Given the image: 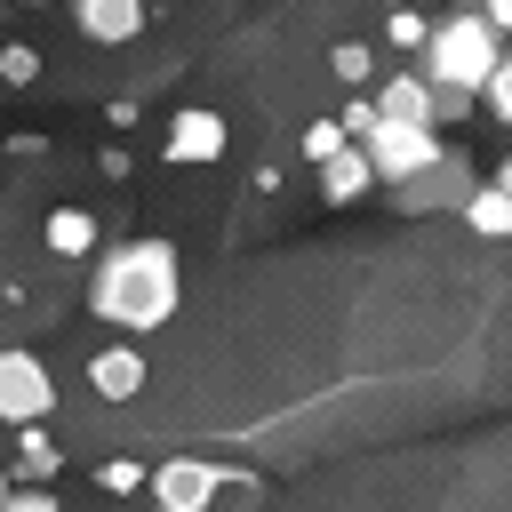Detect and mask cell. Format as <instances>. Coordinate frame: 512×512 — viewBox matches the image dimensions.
Here are the masks:
<instances>
[{"label": "cell", "instance_id": "obj_1", "mask_svg": "<svg viewBox=\"0 0 512 512\" xmlns=\"http://www.w3.org/2000/svg\"><path fill=\"white\" fill-rule=\"evenodd\" d=\"M176 296H184V272H176V248H168V240H120V248H104L96 272H88V312L112 320L120 344L168 328Z\"/></svg>", "mask_w": 512, "mask_h": 512}, {"label": "cell", "instance_id": "obj_2", "mask_svg": "<svg viewBox=\"0 0 512 512\" xmlns=\"http://www.w3.org/2000/svg\"><path fill=\"white\" fill-rule=\"evenodd\" d=\"M504 64V40L472 16V8H456V16H432V32H424V48H416V80L424 88H448V96H480V80Z\"/></svg>", "mask_w": 512, "mask_h": 512}, {"label": "cell", "instance_id": "obj_3", "mask_svg": "<svg viewBox=\"0 0 512 512\" xmlns=\"http://www.w3.org/2000/svg\"><path fill=\"white\" fill-rule=\"evenodd\" d=\"M480 176H472V160L456 152V144H440V160L432 168H416L408 184H392V208L400 216H432V208H464V192H472Z\"/></svg>", "mask_w": 512, "mask_h": 512}, {"label": "cell", "instance_id": "obj_4", "mask_svg": "<svg viewBox=\"0 0 512 512\" xmlns=\"http://www.w3.org/2000/svg\"><path fill=\"white\" fill-rule=\"evenodd\" d=\"M48 408H56V384H48V368H40L32 352L0 344V424L32 432V424H48Z\"/></svg>", "mask_w": 512, "mask_h": 512}, {"label": "cell", "instance_id": "obj_5", "mask_svg": "<svg viewBox=\"0 0 512 512\" xmlns=\"http://www.w3.org/2000/svg\"><path fill=\"white\" fill-rule=\"evenodd\" d=\"M360 160H368V176L392 192V184H408L416 168L440 160V136H424V128H384V120H376V128L360 136Z\"/></svg>", "mask_w": 512, "mask_h": 512}, {"label": "cell", "instance_id": "obj_6", "mask_svg": "<svg viewBox=\"0 0 512 512\" xmlns=\"http://www.w3.org/2000/svg\"><path fill=\"white\" fill-rule=\"evenodd\" d=\"M368 112L384 120V128H424V136H440V104H432V88L400 64V72H384L376 88H368Z\"/></svg>", "mask_w": 512, "mask_h": 512}, {"label": "cell", "instance_id": "obj_7", "mask_svg": "<svg viewBox=\"0 0 512 512\" xmlns=\"http://www.w3.org/2000/svg\"><path fill=\"white\" fill-rule=\"evenodd\" d=\"M224 144H232L224 112H208V104H184V112L168 120V136H160V160H176V168H208V160H224Z\"/></svg>", "mask_w": 512, "mask_h": 512}, {"label": "cell", "instance_id": "obj_8", "mask_svg": "<svg viewBox=\"0 0 512 512\" xmlns=\"http://www.w3.org/2000/svg\"><path fill=\"white\" fill-rule=\"evenodd\" d=\"M216 488H224V472L200 464V456H168V464L152 472V504H160V512H208Z\"/></svg>", "mask_w": 512, "mask_h": 512}, {"label": "cell", "instance_id": "obj_9", "mask_svg": "<svg viewBox=\"0 0 512 512\" xmlns=\"http://www.w3.org/2000/svg\"><path fill=\"white\" fill-rule=\"evenodd\" d=\"M144 376H152V368H144V352H136V344H104V352L88 360L96 400H136V392H144Z\"/></svg>", "mask_w": 512, "mask_h": 512}, {"label": "cell", "instance_id": "obj_10", "mask_svg": "<svg viewBox=\"0 0 512 512\" xmlns=\"http://www.w3.org/2000/svg\"><path fill=\"white\" fill-rule=\"evenodd\" d=\"M72 24H80L88 40H104V48H112V40H136V32H144V0H80V8H72Z\"/></svg>", "mask_w": 512, "mask_h": 512}, {"label": "cell", "instance_id": "obj_11", "mask_svg": "<svg viewBox=\"0 0 512 512\" xmlns=\"http://www.w3.org/2000/svg\"><path fill=\"white\" fill-rule=\"evenodd\" d=\"M464 224H472L480 240H504V232H512V176H480V184L464 192Z\"/></svg>", "mask_w": 512, "mask_h": 512}, {"label": "cell", "instance_id": "obj_12", "mask_svg": "<svg viewBox=\"0 0 512 512\" xmlns=\"http://www.w3.org/2000/svg\"><path fill=\"white\" fill-rule=\"evenodd\" d=\"M360 192H376V176H368L360 144H344L336 160H320V200H328V208H352Z\"/></svg>", "mask_w": 512, "mask_h": 512}, {"label": "cell", "instance_id": "obj_13", "mask_svg": "<svg viewBox=\"0 0 512 512\" xmlns=\"http://www.w3.org/2000/svg\"><path fill=\"white\" fill-rule=\"evenodd\" d=\"M40 240H48V256H96V216L88 208H48V224H40Z\"/></svg>", "mask_w": 512, "mask_h": 512}, {"label": "cell", "instance_id": "obj_14", "mask_svg": "<svg viewBox=\"0 0 512 512\" xmlns=\"http://www.w3.org/2000/svg\"><path fill=\"white\" fill-rule=\"evenodd\" d=\"M16 472H24V480H56V472H64V448H56V440L32 424V432L16 440Z\"/></svg>", "mask_w": 512, "mask_h": 512}, {"label": "cell", "instance_id": "obj_15", "mask_svg": "<svg viewBox=\"0 0 512 512\" xmlns=\"http://www.w3.org/2000/svg\"><path fill=\"white\" fill-rule=\"evenodd\" d=\"M328 72H336L352 96H368V72H376V56H368L360 40H336V48H328Z\"/></svg>", "mask_w": 512, "mask_h": 512}, {"label": "cell", "instance_id": "obj_16", "mask_svg": "<svg viewBox=\"0 0 512 512\" xmlns=\"http://www.w3.org/2000/svg\"><path fill=\"white\" fill-rule=\"evenodd\" d=\"M144 480H152V472H144L136 456H112V464H96V488H104V496H136Z\"/></svg>", "mask_w": 512, "mask_h": 512}, {"label": "cell", "instance_id": "obj_17", "mask_svg": "<svg viewBox=\"0 0 512 512\" xmlns=\"http://www.w3.org/2000/svg\"><path fill=\"white\" fill-rule=\"evenodd\" d=\"M0 80H8V88H32V80H40V48L8 40V48H0Z\"/></svg>", "mask_w": 512, "mask_h": 512}, {"label": "cell", "instance_id": "obj_18", "mask_svg": "<svg viewBox=\"0 0 512 512\" xmlns=\"http://www.w3.org/2000/svg\"><path fill=\"white\" fill-rule=\"evenodd\" d=\"M480 112H496V120H512V64H496L488 80H480V96H472Z\"/></svg>", "mask_w": 512, "mask_h": 512}, {"label": "cell", "instance_id": "obj_19", "mask_svg": "<svg viewBox=\"0 0 512 512\" xmlns=\"http://www.w3.org/2000/svg\"><path fill=\"white\" fill-rule=\"evenodd\" d=\"M296 144H304V160L320 168V160H336V152H344V128H336V120H312V128H304Z\"/></svg>", "mask_w": 512, "mask_h": 512}, {"label": "cell", "instance_id": "obj_20", "mask_svg": "<svg viewBox=\"0 0 512 512\" xmlns=\"http://www.w3.org/2000/svg\"><path fill=\"white\" fill-rule=\"evenodd\" d=\"M424 32H432V16H392V24H384V40H392L400 56H416V48H424Z\"/></svg>", "mask_w": 512, "mask_h": 512}, {"label": "cell", "instance_id": "obj_21", "mask_svg": "<svg viewBox=\"0 0 512 512\" xmlns=\"http://www.w3.org/2000/svg\"><path fill=\"white\" fill-rule=\"evenodd\" d=\"M0 512H64V504H56V496H40V488H16Z\"/></svg>", "mask_w": 512, "mask_h": 512}, {"label": "cell", "instance_id": "obj_22", "mask_svg": "<svg viewBox=\"0 0 512 512\" xmlns=\"http://www.w3.org/2000/svg\"><path fill=\"white\" fill-rule=\"evenodd\" d=\"M8 496H16V472H0V504H8Z\"/></svg>", "mask_w": 512, "mask_h": 512}]
</instances>
